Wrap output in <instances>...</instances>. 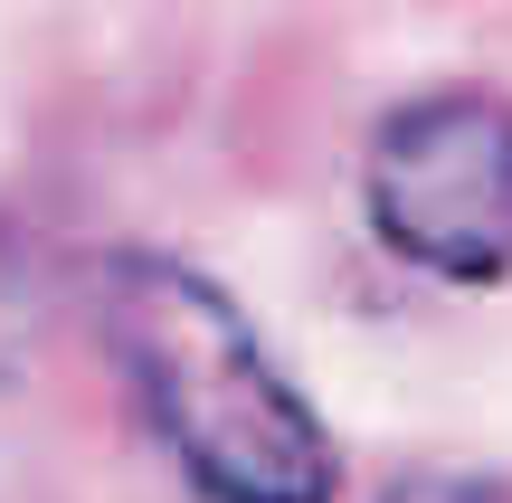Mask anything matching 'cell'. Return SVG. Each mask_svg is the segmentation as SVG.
I'll return each instance as SVG.
<instances>
[{
  "label": "cell",
  "instance_id": "cell-1",
  "mask_svg": "<svg viewBox=\"0 0 512 503\" xmlns=\"http://www.w3.org/2000/svg\"><path fill=\"white\" fill-rule=\"evenodd\" d=\"M86 323L143 437L200 503H332L342 447L209 266L114 247L86 285Z\"/></svg>",
  "mask_w": 512,
  "mask_h": 503
},
{
  "label": "cell",
  "instance_id": "cell-2",
  "mask_svg": "<svg viewBox=\"0 0 512 503\" xmlns=\"http://www.w3.org/2000/svg\"><path fill=\"white\" fill-rule=\"evenodd\" d=\"M361 219L399 266L437 285L512 276V95L427 86L361 143Z\"/></svg>",
  "mask_w": 512,
  "mask_h": 503
}]
</instances>
